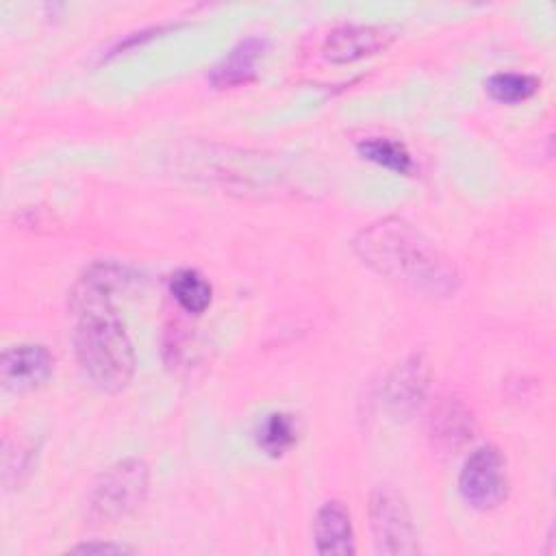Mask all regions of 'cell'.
I'll return each instance as SVG.
<instances>
[{"label":"cell","instance_id":"6da1fadb","mask_svg":"<svg viewBox=\"0 0 556 556\" xmlns=\"http://www.w3.org/2000/svg\"><path fill=\"white\" fill-rule=\"evenodd\" d=\"M352 245L365 265L415 293L445 298L458 287L454 263L402 217H384L365 226Z\"/></svg>","mask_w":556,"mask_h":556},{"label":"cell","instance_id":"7a4b0ae2","mask_svg":"<svg viewBox=\"0 0 556 556\" xmlns=\"http://www.w3.org/2000/svg\"><path fill=\"white\" fill-rule=\"evenodd\" d=\"M74 352L80 369L100 391L117 393L135 374L130 337L111 304L78 311Z\"/></svg>","mask_w":556,"mask_h":556},{"label":"cell","instance_id":"3957f363","mask_svg":"<svg viewBox=\"0 0 556 556\" xmlns=\"http://www.w3.org/2000/svg\"><path fill=\"white\" fill-rule=\"evenodd\" d=\"M150 469L141 458H122L106 467L89 489V523H115L130 517L148 497Z\"/></svg>","mask_w":556,"mask_h":556},{"label":"cell","instance_id":"277c9868","mask_svg":"<svg viewBox=\"0 0 556 556\" xmlns=\"http://www.w3.org/2000/svg\"><path fill=\"white\" fill-rule=\"evenodd\" d=\"M369 528L378 554L406 556L419 549L408 504L389 486H380L369 495Z\"/></svg>","mask_w":556,"mask_h":556},{"label":"cell","instance_id":"5b68a950","mask_svg":"<svg viewBox=\"0 0 556 556\" xmlns=\"http://www.w3.org/2000/svg\"><path fill=\"white\" fill-rule=\"evenodd\" d=\"M458 491L463 500L478 510H491L504 502L508 493V478L506 463L497 447L482 445L471 452L460 469Z\"/></svg>","mask_w":556,"mask_h":556},{"label":"cell","instance_id":"8992f818","mask_svg":"<svg viewBox=\"0 0 556 556\" xmlns=\"http://www.w3.org/2000/svg\"><path fill=\"white\" fill-rule=\"evenodd\" d=\"M54 358L41 343H20L2 352L0 382L7 391L24 393L41 387L52 376Z\"/></svg>","mask_w":556,"mask_h":556},{"label":"cell","instance_id":"52a82bcc","mask_svg":"<svg viewBox=\"0 0 556 556\" xmlns=\"http://www.w3.org/2000/svg\"><path fill=\"white\" fill-rule=\"evenodd\" d=\"M430 380V367L424 354H410L384 382V406L395 419H408L424 402Z\"/></svg>","mask_w":556,"mask_h":556},{"label":"cell","instance_id":"ba28073f","mask_svg":"<svg viewBox=\"0 0 556 556\" xmlns=\"http://www.w3.org/2000/svg\"><path fill=\"white\" fill-rule=\"evenodd\" d=\"M393 37L395 35L389 26L348 22L328 33L324 41V56L332 63H350L384 50Z\"/></svg>","mask_w":556,"mask_h":556},{"label":"cell","instance_id":"9c48e42d","mask_svg":"<svg viewBox=\"0 0 556 556\" xmlns=\"http://www.w3.org/2000/svg\"><path fill=\"white\" fill-rule=\"evenodd\" d=\"M313 539L317 554L324 556H348L356 552L352 519L341 502L332 500L319 506L313 521Z\"/></svg>","mask_w":556,"mask_h":556},{"label":"cell","instance_id":"30bf717a","mask_svg":"<svg viewBox=\"0 0 556 556\" xmlns=\"http://www.w3.org/2000/svg\"><path fill=\"white\" fill-rule=\"evenodd\" d=\"M267 41L263 37L239 39L226 56H222L208 72L215 87H237L256 76V61L263 56Z\"/></svg>","mask_w":556,"mask_h":556},{"label":"cell","instance_id":"8fae6325","mask_svg":"<svg viewBox=\"0 0 556 556\" xmlns=\"http://www.w3.org/2000/svg\"><path fill=\"white\" fill-rule=\"evenodd\" d=\"M169 291H172V298L178 302V306L193 315L204 313L213 298L211 282L198 269H191V267L178 269L169 278Z\"/></svg>","mask_w":556,"mask_h":556},{"label":"cell","instance_id":"7c38bea8","mask_svg":"<svg viewBox=\"0 0 556 556\" xmlns=\"http://www.w3.org/2000/svg\"><path fill=\"white\" fill-rule=\"evenodd\" d=\"M254 437L265 454L280 456L298 441V421L285 410L269 413L258 421Z\"/></svg>","mask_w":556,"mask_h":556},{"label":"cell","instance_id":"4fadbf2b","mask_svg":"<svg viewBox=\"0 0 556 556\" xmlns=\"http://www.w3.org/2000/svg\"><path fill=\"white\" fill-rule=\"evenodd\" d=\"M430 426H432V437L443 443V445H460L463 441H467L471 437V430H473V421H471V415L469 410L458 404V402H443L432 419H430Z\"/></svg>","mask_w":556,"mask_h":556},{"label":"cell","instance_id":"5bb4252c","mask_svg":"<svg viewBox=\"0 0 556 556\" xmlns=\"http://www.w3.org/2000/svg\"><path fill=\"white\" fill-rule=\"evenodd\" d=\"M356 150L367 161H374L397 174H413L415 161L404 143L389 137H365L356 143Z\"/></svg>","mask_w":556,"mask_h":556},{"label":"cell","instance_id":"9a60e30c","mask_svg":"<svg viewBox=\"0 0 556 556\" xmlns=\"http://www.w3.org/2000/svg\"><path fill=\"white\" fill-rule=\"evenodd\" d=\"M486 93L504 104L523 102L539 89V78L526 72H495L484 83Z\"/></svg>","mask_w":556,"mask_h":556},{"label":"cell","instance_id":"2e32d148","mask_svg":"<svg viewBox=\"0 0 556 556\" xmlns=\"http://www.w3.org/2000/svg\"><path fill=\"white\" fill-rule=\"evenodd\" d=\"M72 552L74 554H128L132 549L117 543H83L72 547Z\"/></svg>","mask_w":556,"mask_h":556}]
</instances>
